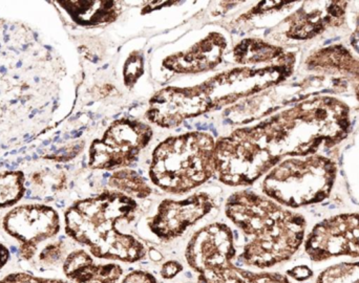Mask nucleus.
Masks as SVG:
<instances>
[{
    "mask_svg": "<svg viewBox=\"0 0 359 283\" xmlns=\"http://www.w3.org/2000/svg\"><path fill=\"white\" fill-rule=\"evenodd\" d=\"M294 58L262 67H241L224 71L192 88H168L149 101L147 117L160 127L174 128L190 118L232 104L286 80Z\"/></svg>",
    "mask_w": 359,
    "mask_h": 283,
    "instance_id": "1",
    "label": "nucleus"
},
{
    "mask_svg": "<svg viewBox=\"0 0 359 283\" xmlns=\"http://www.w3.org/2000/svg\"><path fill=\"white\" fill-rule=\"evenodd\" d=\"M225 213L246 238L240 257L248 267L269 269L286 263L305 240V219L267 196L236 192L228 198Z\"/></svg>",
    "mask_w": 359,
    "mask_h": 283,
    "instance_id": "2",
    "label": "nucleus"
},
{
    "mask_svg": "<svg viewBox=\"0 0 359 283\" xmlns=\"http://www.w3.org/2000/svg\"><path fill=\"white\" fill-rule=\"evenodd\" d=\"M349 109L334 99L306 101L242 132L276 164L285 156H311L322 144L334 145L347 136Z\"/></svg>",
    "mask_w": 359,
    "mask_h": 283,
    "instance_id": "3",
    "label": "nucleus"
},
{
    "mask_svg": "<svg viewBox=\"0 0 359 283\" xmlns=\"http://www.w3.org/2000/svg\"><path fill=\"white\" fill-rule=\"evenodd\" d=\"M137 209L136 200L115 190L78 200L65 211V233L96 258L137 263L147 256V248L117 226L130 221Z\"/></svg>",
    "mask_w": 359,
    "mask_h": 283,
    "instance_id": "4",
    "label": "nucleus"
},
{
    "mask_svg": "<svg viewBox=\"0 0 359 283\" xmlns=\"http://www.w3.org/2000/svg\"><path fill=\"white\" fill-rule=\"evenodd\" d=\"M215 141L206 132H189L162 142L153 153L149 177L168 193L184 194L215 174Z\"/></svg>",
    "mask_w": 359,
    "mask_h": 283,
    "instance_id": "5",
    "label": "nucleus"
},
{
    "mask_svg": "<svg viewBox=\"0 0 359 283\" xmlns=\"http://www.w3.org/2000/svg\"><path fill=\"white\" fill-rule=\"evenodd\" d=\"M337 177V165L320 156L278 163L266 175L263 192L280 206L297 209L328 198Z\"/></svg>",
    "mask_w": 359,
    "mask_h": 283,
    "instance_id": "6",
    "label": "nucleus"
},
{
    "mask_svg": "<svg viewBox=\"0 0 359 283\" xmlns=\"http://www.w3.org/2000/svg\"><path fill=\"white\" fill-rule=\"evenodd\" d=\"M276 166V163L241 130L215 142V174L225 185L231 187L252 185Z\"/></svg>",
    "mask_w": 359,
    "mask_h": 283,
    "instance_id": "7",
    "label": "nucleus"
},
{
    "mask_svg": "<svg viewBox=\"0 0 359 283\" xmlns=\"http://www.w3.org/2000/svg\"><path fill=\"white\" fill-rule=\"evenodd\" d=\"M153 138V130L142 122L121 119L111 124L102 138L93 142L88 166L115 170L130 166Z\"/></svg>",
    "mask_w": 359,
    "mask_h": 283,
    "instance_id": "8",
    "label": "nucleus"
},
{
    "mask_svg": "<svg viewBox=\"0 0 359 283\" xmlns=\"http://www.w3.org/2000/svg\"><path fill=\"white\" fill-rule=\"evenodd\" d=\"M2 229L19 242V256L32 261L37 254L38 247L58 235L61 229L59 213L44 204H23L6 213L1 221Z\"/></svg>",
    "mask_w": 359,
    "mask_h": 283,
    "instance_id": "9",
    "label": "nucleus"
},
{
    "mask_svg": "<svg viewBox=\"0 0 359 283\" xmlns=\"http://www.w3.org/2000/svg\"><path fill=\"white\" fill-rule=\"evenodd\" d=\"M312 261L339 257L359 258V214H341L316 225L305 240Z\"/></svg>",
    "mask_w": 359,
    "mask_h": 283,
    "instance_id": "10",
    "label": "nucleus"
},
{
    "mask_svg": "<svg viewBox=\"0 0 359 283\" xmlns=\"http://www.w3.org/2000/svg\"><path fill=\"white\" fill-rule=\"evenodd\" d=\"M233 234L225 223H210L196 231L186 247L185 258L198 275L232 263L236 257Z\"/></svg>",
    "mask_w": 359,
    "mask_h": 283,
    "instance_id": "11",
    "label": "nucleus"
},
{
    "mask_svg": "<svg viewBox=\"0 0 359 283\" xmlns=\"http://www.w3.org/2000/svg\"><path fill=\"white\" fill-rule=\"evenodd\" d=\"M213 206L212 198L204 192L181 200H164L149 221V229L159 240L170 242L206 216Z\"/></svg>",
    "mask_w": 359,
    "mask_h": 283,
    "instance_id": "12",
    "label": "nucleus"
},
{
    "mask_svg": "<svg viewBox=\"0 0 359 283\" xmlns=\"http://www.w3.org/2000/svg\"><path fill=\"white\" fill-rule=\"evenodd\" d=\"M227 42L223 35L210 33L187 52L172 55L163 61L174 73L198 74L210 71L221 63Z\"/></svg>",
    "mask_w": 359,
    "mask_h": 283,
    "instance_id": "13",
    "label": "nucleus"
},
{
    "mask_svg": "<svg viewBox=\"0 0 359 283\" xmlns=\"http://www.w3.org/2000/svg\"><path fill=\"white\" fill-rule=\"evenodd\" d=\"M62 270L72 283H117L123 274L117 263L97 265L86 250H75L65 257Z\"/></svg>",
    "mask_w": 359,
    "mask_h": 283,
    "instance_id": "14",
    "label": "nucleus"
},
{
    "mask_svg": "<svg viewBox=\"0 0 359 283\" xmlns=\"http://www.w3.org/2000/svg\"><path fill=\"white\" fill-rule=\"evenodd\" d=\"M59 6L80 25H98L113 22L118 17L119 6L116 1H59Z\"/></svg>",
    "mask_w": 359,
    "mask_h": 283,
    "instance_id": "15",
    "label": "nucleus"
},
{
    "mask_svg": "<svg viewBox=\"0 0 359 283\" xmlns=\"http://www.w3.org/2000/svg\"><path fill=\"white\" fill-rule=\"evenodd\" d=\"M198 283H291L280 273H255L228 263L219 269L198 276Z\"/></svg>",
    "mask_w": 359,
    "mask_h": 283,
    "instance_id": "16",
    "label": "nucleus"
},
{
    "mask_svg": "<svg viewBox=\"0 0 359 283\" xmlns=\"http://www.w3.org/2000/svg\"><path fill=\"white\" fill-rule=\"evenodd\" d=\"M233 55L240 64H271L294 58L292 54L285 52L283 48L255 39L243 40L234 48Z\"/></svg>",
    "mask_w": 359,
    "mask_h": 283,
    "instance_id": "17",
    "label": "nucleus"
},
{
    "mask_svg": "<svg viewBox=\"0 0 359 283\" xmlns=\"http://www.w3.org/2000/svg\"><path fill=\"white\" fill-rule=\"evenodd\" d=\"M311 67L323 69H335V71H344L345 74H351L355 83V90L359 100V62L345 48H326L316 57H312Z\"/></svg>",
    "mask_w": 359,
    "mask_h": 283,
    "instance_id": "18",
    "label": "nucleus"
},
{
    "mask_svg": "<svg viewBox=\"0 0 359 283\" xmlns=\"http://www.w3.org/2000/svg\"><path fill=\"white\" fill-rule=\"evenodd\" d=\"M109 185L115 191L121 192L132 198H145L153 192L147 181L136 171L130 169L116 171L109 177Z\"/></svg>",
    "mask_w": 359,
    "mask_h": 283,
    "instance_id": "19",
    "label": "nucleus"
},
{
    "mask_svg": "<svg viewBox=\"0 0 359 283\" xmlns=\"http://www.w3.org/2000/svg\"><path fill=\"white\" fill-rule=\"evenodd\" d=\"M25 194V173L20 170L0 172V209L18 204Z\"/></svg>",
    "mask_w": 359,
    "mask_h": 283,
    "instance_id": "20",
    "label": "nucleus"
},
{
    "mask_svg": "<svg viewBox=\"0 0 359 283\" xmlns=\"http://www.w3.org/2000/svg\"><path fill=\"white\" fill-rule=\"evenodd\" d=\"M314 283H359V261L332 265L323 271Z\"/></svg>",
    "mask_w": 359,
    "mask_h": 283,
    "instance_id": "21",
    "label": "nucleus"
},
{
    "mask_svg": "<svg viewBox=\"0 0 359 283\" xmlns=\"http://www.w3.org/2000/svg\"><path fill=\"white\" fill-rule=\"evenodd\" d=\"M65 177L59 173L41 170L34 172L29 177V183L40 194L55 193L62 190Z\"/></svg>",
    "mask_w": 359,
    "mask_h": 283,
    "instance_id": "22",
    "label": "nucleus"
},
{
    "mask_svg": "<svg viewBox=\"0 0 359 283\" xmlns=\"http://www.w3.org/2000/svg\"><path fill=\"white\" fill-rule=\"evenodd\" d=\"M65 244L63 242H54L44 247L40 252L39 261L46 267H54L65 259Z\"/></svg>",
    "mask_w": 359,
    "mask_h": 283,
    "instance_id": "23",
    "label": "nucleus"
},
{
    "mask_svg": "<svg viewBox=\"0 0 359 283\" xmlns=\"http://www.w3.org/2000/svg\"><path fill=\"white\" fill-rule=\"evenodd\" d=\"M0 283H69L56 278L39 277L25 272L8 274L0 279Z\"/></svg>",
    "mask_w": 359,
    "mask_h": 283,
    "instance_id": "24",
    "label": "nucleus"
},
{
    "mask_svg": "<svg viewBox=\"0 0 359 283\" xmlns=\"http://www.w3.org/2000/svg\"><path fill=\"white\" fill-rule=\"evenodd\" d=\"M143 73L142 57L139 56L137 53L130 56L126 64L124 69V81L128 85H133L137 81L141 74Z\"/></svg>",
    "mask_w": 359,
    "mask_h": 283,
    "instance_id": "25",
    "label": "nucleus"
},
{
    "mask_svg": "<svg viewBox=\"0 0 359 283\" xmlns=\"http://www.w3.org/2000/svg\"><path fill=\"white\" fill-rule=\"evenodd\" d=\"M120 283H158L155 276L147 271L136 270L128 274Z\"/></svg>",
    "mask_w": 359,
    "mask_h": 283,
    "instance_id": "26",
    "label": "nucleus"
},
{
    "mask_svg": "<svg viewBox=\"0 0 359 283\" xmlns=\"http://www.w3.org/2000/svg\"><path fill=\"white\" fill-rule=\"evenodd\" d=\"M183 271V265L177 261H168L161 268V276L164 279L170 280L179 275Z\"/></svg>",
    "mask_w": 359,
    "mask_h": 283,
    "instance_id": "27",
    "label": "nucleus"
},
{
    "mask_svg": "<svg viewBox=\"0 0 359 283\" xmlns=\"http://www.w3.org/2000/svg\"><path fill=\"white\" fill-rule=\"evenodd\" d=\"M288 275L294 278L297 282H306L313 275V272L307 267V265H299V267L293 268L288 271Z\"/></svg>",
    "mask_w": 359,
    "mask_h": 283,
    "instance_id": "28",
    "label": "nucleus"
},
{
    "mask_svg": "<svg viewBox=\"0 0 359 283\" xmlns=\"http://www.w3.org/2000/svg\"><path fill=\"white\" fill-rule=\"evenodd\" d=\"M11 253L8 250V247L4 246V244L0 242V271L8 265L10 261Z\"/></svg>",
    "mask_w": 359,
    "mask_h": 283,
    "instance_id": "29",
    "label": "nucleus"
},
{
    "mask_svg": "<svg viewBox=\"0 0 359 283\" xmlns=\"http://www.w3.org/2000/svg\"><path fill=\"white\" fill-rule=\"evenodd\" d=\"M149 255H151V259H153V261H161V254H159V253H158L157 251H151V252L149 253Z\"/></svg>",
    "mask_w": 359,
    "mask_h": 283,
    "instance_id": "30",
    "label": "nucleus"
}]
</instances>
